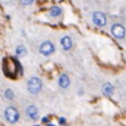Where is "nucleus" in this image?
Masks as SVG:
<instances>
[{
  "mask_svg": "<svg viewBox=\"0 0 126 126\" xmlns=\"http://www.w3.org/2000/svg\"><path fill=\"white\" fill-rule=\"evenodd\" d=\"M26 116H27V119L28 120H31V121H37L38 119H39V110H38V108L36 107V105H33V104H31V105H28L27 108H26Z\"/></svg>",
  "mask_w": 126,
  "mask_h": 126,
  "instance_id": "nucleus-6",
  "label": "nucleus"
},
{
  "mask_svg": "<svg viewBox=\"0 0 126 126\" xmlns=\"http://www.w3.org/2000/svg\"><path fill=\"white\" fill-rule=\"evenodd\" d=\"M59 124L61 126H65L66 125V119L65 118H59Z\"/></svg>",
  "mask_w": 126,
  "mask_h": 126,
  "instance_id": "nucleus-15",
  "label": "nucleus"
},
{
  "mask_svg": "<svg viewBox=\"0 0 126 126\" xmlns=\"http://www.w3.org/2000/svg\"><path fill=\"white\" fill-rule=\"evenodd\" d=\"M102 92H103V94L104 95H107V97H111L113 95V93H114V86L111 83H104L103 84V87H102Z\"/></svg>",
  "mask_w": 126,
  "mask_h": 126,
  "instance_id": "nucleus-10",
  "label": "nucleus"
},
{
  "mask_svg": "<svg viewBox=\"0 0 126 126\" xmlns=\"http://www.w3.org/2000/svg\"><path fill=\"white\" fill-rule=\"evenodd\" d=\"M92 22H93L97 27L103 28V27H105L107 23H108L107 15H105L104 12H102V11H94V12L92 14Z\"/></svg>",
  "mask_w": 126,
  "mask_h": 126,
  "instance_id": "nucleus-3",
  "label": "nucleus"
},
{
  "mask_svg": "<svg viewBox=\"0 0 126 126\" xmlns=\"http://www.w3.org/2000/svg\"><path fill=\"white\" fill-rule=\"evenodd\" d=\"M60 45H61L63 50H65V51L71 50V49H72V47H74L72 38H71L69 34H64V36L60 38Z\"/></svg>",
  "mask_w": 126,
  "mask_h": 126,
  "instance_id": "nucleus-7",
  "label": "nucleus"
},
{
  "mask_svg": "<svg viewBox=\"0 0 126 126\" xmlns=\"http://www.w3.org/2000/svg\"><path fill=\"white\" fill-rule=\"evenodd\" d=\"M58 84L60 88H67L70 86V77L67 76V74H61L58 79Z\"/></svg>",
  "mask_w": 126,
  "mask_h": 126,
  "instance_id": "nucleus-9",
  "label": "nucleus"
},
{
  "mask_svg": "<svg viewBox=\"0 0 126 126\" xmlns=\"http://www.w3.org/2000/svg\"><path fill=\"white\" fill-rule=\"evenodd\" d=\"M65 126H66V125H65Z\"/></svg>",
  "mask_w": 126,
  "mask_h": 126,
  "instance_id": "nucleus-18",
  "label": "nucleus"
},
{
  "mask_svg": "<svg viewBox=\"0 0 126 126\" xmlns=\"http://www.w3.org/2000/svg\"><path fill=\"white\" fill-rule=\"evenodd\" d=\"M4 119L9 123V124H17L20 121V111L14 105H9L5 110H4Z\"/></svg>",
  "mask_w": 126,
  "mask_h": 126,
  "instance_id": "nucleus-1",
  "label": "nucleus"
},
{
  "mask_svg": "<svg viewBox=\"0 0 126 126\" xmlns=\"http://www.w3.org/2000/svg\"><path fill=\"white\" fill-rule=\"evenodd\" d=\"M110 32H111L113 37L116 38V39H119V41L124 39L126 37V28L124 27V25H121V23H114V25H111Z\"/></svg>",
  "mask_w": 126,
  "mask_h": 126,
  "instance_id": "nucleus-4",
  "label": "nucleus"
},
{
  "mask_svg": "<svg viewBox=\"0 0 126 126\" xmlns=\"http://www.w3.org/2000/svg\"><path fill=\"white\" fill-rule=\"evenodd\" d=\"M43 88V82L39 77H31L27 81V91L31 94H38Z\"/></svg>",
  "mask_w": 126,
  "mask_h": 126,
  "instance_id": "nucleus-2",
  "label": "nucleus"
},
{
  "mask_svg": "<svg viewBox=\"0 0 126 126\" xmlns=\"http://www.w3.org/2000/svg\"><path fill=\"white\" fill-rule=\"evenodd\" d=\"M37 126H41V125H37Z\"/></svg>",
  "mask_w": 126,
  "mask_h": 126,
  "instance_id": "nucleus-17",
  "label": "nucleus"
},
{
  "mask_svg": "<svg viewBox=\"0 0 126 126\" xmlns=\"http://www.w3.org/2000/svg\"><path fill=\"white\" fill-rule=\"evenodd\" d=\"M20 1H21L22 5H25V6H30V5H32L36 0H20Z\"/></svg>",
  "mask_w": 126,
  "mask_h": 126,
  "instance_id": "nucleus-13",
  "label": "nucleus"
},
{
  "mask_svg": "<svg viewBox=\"0 0 126 126\" xmlns=\"http://www.w3.org/2000/svg\"><path fill=\"white\" fill-rule=\"evenodd\" d=\"M61 15H63V9L58 5H53L48 11V16L51 18H59Z\"/></svg>",
  "mask_w": 126,
  "mask_h": 126,
  "instance_id": "nucleus-8",
  "label": "nucleus"
},
{
  "mask_svg": "<svg viewBox=\"0 0 126 126\" xmlns=\"http://www.w3.org/2000/svg\"><path fill=\"white\" fill-rule=\"evenodd\" d=\"M15 54H16L18 58H22V56H25V55L27 54L26 47H25L23 44H20V45H17V47H16V49H15Z\"/></svg>",
  "mask_w": 126,
  "mask_h": 126,
  "instance_id": "nucleus-11",
  "label": "nucleus"
},
{
  "mask_svg": "<svg viewBox=\"0 0 126 126\" xmlns=\"http://www.w3.org/2000/svg\"><path fill=\"white\" fill-rule=\"evenodd\" d=\"M42 123L45 124V125H48V124L50 123V118H49V116H44V118H42Z\"/></svg>",
  "mask_w": 126,
  "mask_h": 126,
  "instance_id": "nucleus-14",
  "label": "nucleus"
},
{
  "mask_svg": "<svg viewBox=\"0 0 126 126\" xmlns=\"http://www.w3.org/2000/svg\"><path fill=\"white\" fill-rule=\"evenodd\" d=\"M4 97L7 99V100H12L14 98H15V93H14V91L12 89H6L5 91V93H4Z\"/></svg>",
  "mask_w": 126,
  "mask_h": 126,
  "instance_id": "nucleus-12",
  "label": "nucleus"
},
{
  "mask_svg": "<svg viewBox=\"0 0 126 126\" xmlns=\"http://www.w3.org/2000/svg\"><path fill=\"white\" fill-rule=\"evenodd\" d=\"M45 126H56V125H55V124H53V123H49L48 125H45Z\"/></svg>",
  "mask_w": 126,
  "mask_h": 126,
  "instance_id": "nucleus-16",
  "label": "nucleus"
},
{
  "mask_svg": "<svg viewBox=\"0 0 126 126\" xmlns=\"http://www.w3.org/2000/svg\"><path fill=\"white\" fill-rule=\"evenodd\" d=\"M39 53L43 56H50L55 53V44L51 41H44L39 45Z\"/></svg>",
  "mask_w": 126,
  "mask_h": 126,
  "instance_id": "nucleus-5",
  "label": "nucleus"
}]
</instances>
